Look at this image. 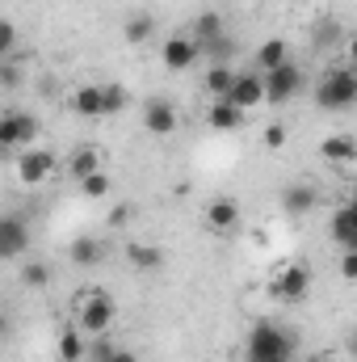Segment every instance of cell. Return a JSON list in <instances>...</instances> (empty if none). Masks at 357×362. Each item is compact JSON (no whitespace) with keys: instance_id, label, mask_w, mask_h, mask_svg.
<instances>
[{"instance_id":"1","label":"cell","mask_w":357,"mask_h":362,"mask_svg":"<svg viewBox=\"0 0 357 362\" xmlns=\"http://www.w3.org/2000/svg\"><path fill=\"white\" fill-rule=\"evenodd\" d=\"M244 362H294V337L282 325L261 320L244 341Z\"/></svg>"},{"instance_id":"2","label":"cell","mask_w":357,"mask_h":362,"mask_svg":"<svg viewBox=\"0 0 357 362\" xmlns=\"http://www.w3.org/2000/svg\"><path fill=\"white\" fill-rule=\"evenodd\" d=\"M72 316H76V325H80L85 333L105 337V333H109V325H114V316H118V303H114V295H109V291L92 286V291H80V295L72 299Z\"/></svg>"},{"instance_id":"3","label":"cell","mask_w":357,"mask_h":362,"mask_svg":"<svg viewBox=\"0 0 357 362\" xmlns=\"http://www.w3.org/2000/svg\"><path fill=\"white\" fill-rule=\"evenodd\" d=\"M315 105L320 110H353L357 105V68H328L320 81H315Z\"/></svg>"},{"instance_id":"4","label":"cell","mask_w":357,"mask_h":362,"mask_svg":"<svg viewBox=\"0 0 357 362\" xmlns=\"http://www.w3.org/2000/svg\"><path fill=\"white\" fill-rule=\"evenodd\" d=\"M269 295L277 303H303L311 295V266L307 262H286L269 278Z\"/></svg>"},{"instance_id":"5","label":"cell","mask_w":357,"mask_h":362,"mask_svg":"<svg viewBox=\"0 0 357 362\" xmlns=\"http://www.w3.org/2000/svg\"><path fill=\"white\" fill-rule=\"evenodd\" d=\"M13 173L21 185H47L51 173H55V156L47 148H21L17 160H13Z\"/></svg>"},{"instance_id":"6","label":"cell","mask_w":357,"mask_h":362,"mask_svg":"<svg viewBox=\"0 0 357 362\" xmlns=\"http://www.w3.org/2000/svg\"><path fill=\"white\" fill-rule=\"evenodd\" d=\"M303 68L298 64H282V68H273L265 72V101L269 105H282V101H290V97H298L303 93Z\"/></svg>"},{"instance_id":"7","label":"cell","mask_w":357,"mask_h":362,"mask_svg":"<svg viewBox=\"0 0 357 362\" xmlns=\"http://www.w3.org/2000/svg\"><path fill=\"white\" fill-rule=\"evenodd\" d=\"M202 228L214 236H231L240 228V202L236 198H210L202 206Z\"/></svg>"},{"instance_id":"8","label":"cell","mask_w":357,"mask_h":362,"mask_svg":"<svg viewBox=\"0 0 357 362\" xmlns=\"http://www.w3.org/2000/svg\"><path fill=\"white\" fill-rule=\"evenodd\" d=\"M38 139V118L34 114H17L8 110L0 118V148H30Z\"/></svg>"},{"instance_id":"9","label":"cell","mask_w":357,"mask_h":362,"mask_svg":"<svg viewBox=\"0 0 357 362\" xmlns=\"http://www.w3.org/2000/svg\"><path fill=\"white\" fill-rule=\"evenodd\" d=\"M160 59H164L169 72H189V68L202 59V47H198L193 34H173V38L160 47Z\"/></svg>"},{"instance_id":"10","label":"cell","mask_w":357,"mask_h":362,"mask_svg":"<svg viewBox=\"0 0 357 362\" xmlns=\"http://www.w3.org/2000/svg\"><path fill=\"white\" fill-rule=\"evenodd\" d=\"M177 105L169 101V97H152V101H143V127L152 131V135H173L177 131Z\"/></svg>"},{"instance_id":"11","label":"cell","mask_w":357,"mask_h":362,"mask_svg":"<svg viewBox=\"0 0 357 362\" xmlns=\"http://www.w3.org/2000/svg\"><path fill=\"white\" fill-rule=\"evenodd\" d=\"M30 249V228H25V219H17V215H4L0 219V257H21Z\"/></svg>"},{"instance_id":"12","label":"cell","mask_w":357,"mask_h":362,"mask_svg":"<svg viewBox=\"0 0 357 362\" xmlns=\"http://www.w3.org/2000/svg\"><path fill=\"white\" fill-rule=\"evenodd\" d=\"M231 101L248 114L257 105H265V72H240L236 76V89H231Z\"/></svg>"},{"instance_id":"13","label":"cell","mask_w":357,"mask_h":362,"mask_svg":"<svg viewBox=\"0 0 357 362\" xmlns=\"http://www.w3.org/2000/svg\"><path fill=\"white\" fill-rule=\"evenodd\" d=\"M315 202H320V189L307 185V181H294V185L282 189V211H286V215H311Z\"/></svg>"},{"instance_id":"14","label":"cell","mask_w":357,"mask_h":362,"mask_svg":"<svg viewBox=\"0 0 357 362\" xmlns=\"http://www.w3.org/2000/svg\"><path fill=\"white\" fill-rule=\"evenodd\" d=\"M68 262L80 266V270H92V266L105 262V245H101L97 236H76V240L68 245Z\"/></svg>"},{"instance_id":"15","label":"cell","mask_w":357,"mask_h":362,"mask_svg":"<svg viewBox=\"0 0 357 362\" xmlns=\"http://www.w3.org/2000/svg\"><path fill=\"white\" fill-rule=\"evenodd\" d=\"M126 262H131V270H139V274H156L164 266V249H156L147 240H131L126 245Z\"/></svg>"},{"instance_id":"16","label":"cell","mask_w":357,"mask_h":362,"mask_svg":"<svg viewBox=\"0 0 357 362\" xmlns=\"http://www.w3.org/2000/svg\"><path fill=\"white\" fill-rule=\"evenodd\" d=\"M320 156L328 165H353L357 160V139L353 135H324L320 139Z\"/></svg>"},{"instance_id":"17","label":"cell","mask_w":357,"mask_h":362,"mask_svg":"<svg viewBox=\"0 0 357 362\" xmlns=\"http://www.w3.org/2000/svg\"><path fill=\"white\" fill-rule=\"evenodd\" d=\"M206 122H210L214 131H240V127H244V110H240L231 97H219V101L206 110Z\"/></svg>"},{"instance_id":"18","label":"cell","mask_w":357,"mask_h":362,"mask_svg":"<svg viewBox=\"0 0 357 362\" xmlns=\"http://www.w3.org/2000/svg\"><path fill=\"white\" fill-rule=\"evenodd\" d=\"M72 110L80 118H105V89L101 85H80L72 93Z\"/></svg>"},{"instance_id":"19","label":"cell","mask_w":357,"mask_h":362,"mask_svg":"<svg viewBox=\"0 0 357 362\" xmlns=\"http://www.w3.org/2000/svg\"><path fill=\"white\" fill-rule=\"evenodd\" d=\"M92 173H101V152H97L92 144H85V148H76V152L68 156V177L85 181V177H92Z\"/></svg>"},{"instance_id":"20","label":"cell","mask_w":357,"mask_h":362,"mask_svg":"<svg viewBox=\"0 0 357 362\" xmlns=\"http://www.w3.org/2000/svg\"><path fill=\"white\" fill-rule=\"evenodd\" d=\"M236 76H240V72H236L231 64H210V68H206V93H210L214 101H219V97H231Z\"/></svg>"},{"instance_id":"21","label":"cell","mask_w":357,"mask_h":362,"mask_svg":"<svg viewBox=\"0 0 357 362\" xmlns=\"http://www.w3.org/2000/svg\"><path fill=\"white\" fill-rule=\"evenodd\" d=\"M122 34H126V42L131 47H143V42H152V34H156V17L152 13H131L126 17V25H122Z\"/></svg>"},{"instance_id":"22","label":"cell","mask_w":357,"mask_h":362,"mask_svg":"<svg viewBox=\"0 0 357 362\" xmlns=\"http://www.w3.org/2000/svg\"><path fill=\"white\" fill-rule=\"evenodd\" d=\"M85 329L76 325V329H63L59 333V341H55V354H59V362H85V354H89V346H85V337H80Z\"/></svg>"},{"instance_id":"23","label":"cell","mask_w":357,"mask_h":362,"mask_svg":"<svg viewBox=\"0 0 357 362\" xmlns=\"http://www.w3.org/2000/svg\"><path fill=\"white\" fill-rule=\"evenodd\" d=\"M282 64H290L286 38H265V42L257 47V68H261V72H273V68H282Z\"/></svg>"},{"instance_id":"24","label":"cell","mask_w":357,"mask_h":362,"mask_svg":"<svg viewBox=\"0 0 357 362\" xmlns=\"http://www.w3.org/2000/svg\"><path fill=\"white\" fill-rule=\"evenodd\" d=\"M189 34L198 38V47H206V42L223 38L227 30H223V17H219V13H198V17H193V25H189Z\"/></svg>"},{"instance_id":"25","label":"cell","mask_w":357,"mask_h":362,"mask_svg":"<svg viewBox=\"0 0 357 362\" xmlns=\"http://www.w3.org/2000/svg\"><path fill=\"white\" fill-rule=\"evenodd\" d=\"M101 89H105V118H118V114H126V105H131V93L122 89L118 81H101Z\"/></svg>"},{"instance_id":"26","label":"cell","mask_w":357,"mask_h":362,"mask_svg":"<svg viewBox=\"0 0 357 362\" xmlns=\"http://www.w3.org/2000/svg\"><path fill=\"white\" fill-rule=\"evenodd\" d=\"M202 55H206V59H214V64H231V59H236V38H231V34H223V38L206 42V47H202Z\"/></svg>"},{"instance_id":"27","label":"cell","mask_w":357,"mask_h":362,"mask_svg":"<svg viewBox=\"0 0 357 362\" xmlns=\"http://www.w3.org/2000/svg\"><path fill=\"white\" fill-rule=\"evenodd\" d=\"M21 282H25L30 291H42V286H51V266H47V262H25Z\"/></svg>"},{"instance_id":"28","label":"cell","mask_w":357,"mask_h":362,"mask_svg":"<svg viewBox=\"0 0 357 362\" xmlns=\"http://www.w3.org/2000/svg\"><path fill=\"white\" fill-rule=\"evenodd\" d=\"M80 194H85V198H105V194H109V177H105V169L80 181Z\"/></svg>"},{"instance_id":"29","label":"cell","mask_w":357,"mask_h":362,"mask_svg":"<svg viewBox=\"0 0 357 362\" xmlns=\"http://www.w3.org/2000/svg\"><path fill=\"white\" fill-rule=\"evenodd\" d=\"M261 144H265L269 152H282L286 148V127L282 122H269L265 131H261Z\"/></svg>"},{"instance_id":"30","label":"cell","mask_w":357,"mask_h":362,"mask_svg":"<svg viewBox=\"0 0 357 362\" xmlns=\"http://www.w3.org/2000/svg\"><path fill=\"white\" fill-rule=\"evenodd\" d=\"M89 354H92V362H109L114 354H118V346H114L109 337H97V341L89 346Z\"/></svg>"},{"instance_id":"31","label":"cell","mask_w":357,"mask_h":362,"mask_svg":"<svg viewBox=\"0 0 357 362\" xmlns=\"http://www.w3.org/2000/svg\"><path fill=\"white\" fill-rule=\"evenodd\" d=\"M332 38H341V25H337V21H324V25L315 30V47H320V51H328V42H332Z\"/></svg>"},{"instance_id":"32","label":"cell","mask_w":357,"mask_h":362,"mask_svg":"<svg viewBox=\"0 0 357 362\" xmlns=\"http://www.w3.org/2000/svg\"><path fill=\"white\" fill-rule=\"evenodd\" d=\"M341 278L345 282H357V249H345L341 253Z\"/></svg>"},{"instance_id":"33","label":"cell","mask_w":357,"mask_h":362,"mask_svg":"<svg viewBox=\"0 0 357 362\" xmlns=\"http://www.w3.org/2000/svg\"><path fill=\"white\" fill-rule=\"evenodd\" d=\"M13 47H17V25L4 21V25H0V55H8Z\"/></svg>"},{"instance_id":"34","label":"cell","mask_w":357,"mask_h":362,"mask_svg":"<svg viewBox=\"0 0 357 362\" xmlns=\"http://www.w3.org/2000/svg\"><path fill=\"white\" fill-rule=\"evenodd\" d=\"M126 219H131V206H126V202H122V206H114V215H109V223H114V228H122Z\"/></svg>"},{"instance_id":"35","label":"cell","mask_w":357,"mask_h":362,"mask_svg":"<svg viewBox=\"0 0 357 362\" xmlns=\"http://www.w3.org/2000/svg\"><path fill=\"white\" fill-rule=\"evenodd\" d=\"M345 55H349V68H357V30L345 38Z\"/></svg>"},{"instance_id":"36","label":"cell","mask_w":357,"mask_h":362,"mask_svg":"<svg viewBox=\"0 0 357 362\" xmlns=\"http://www.w3.org/2000/svg\"><path fill=\"white\" fill-rule=\"evenodd\" d=\"M345 354H349V358L357 362V325L349 329V337H345Z\"/></svg>"},{"instance_id":"37","label":"cell","mask_w":357,"mask_h":362,"mask_svg":"<svg viewBox=\"0 0 357 362\" xmlns=\"http://www.w3.org/2000/svg\"><path fill=\"white\" fill-rule=\"evenodd\" d=\"M0 81L13 89V85H17V68H13V64H4V68H0Z\"/></svg>"},{"instance_id":"38","label":"cell","mask_w":357,"mask_h":362,"mask_svg":"<svg viewBox=\"0 0 357 362\" xmlns=\"http://www.w3.org/2000/svg\"><path fill=\"white\" fill-rule=\"evenodd\" d=\"M109 362H139V354H135V350H126V346H118V354H114Z\"/></svg>"},{"instance_id":"39","label":"cell","mask_w":357,"mask_h":362,"mask_svg":"<svg viewBox=\"0 0 357 362\" xmlns=\"http://www.w3.org/2000/svg\"><path fill=\"white\" fill-rule=\"evenodd\" d=\"M303 362H328V354H307Z\"/></svg>"},{"instance_id":"40","label":"cell","mask_w":357,"mask_h":362,"mask_svg":"<svg viewBox=\"0 0 357 362\" xmlns=\"http://www.w3.org/2000/svg\"><path fill=\"white\" fill-rule=\"evenodd\" d=\"M349 206H357V181H353V194H349Z\"/></svg>"}]
</instances>
